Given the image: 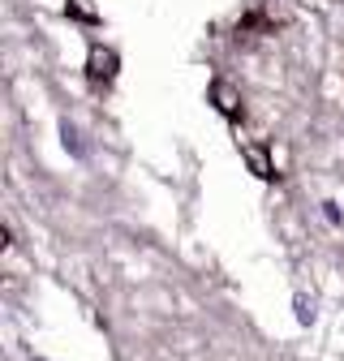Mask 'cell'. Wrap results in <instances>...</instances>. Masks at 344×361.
Returning <instances> with one entry per match:
<instances>
[{
    "label": "cell",
    "mask_w": 344,
    "mask_h": 361,
    "mask_svg": "<svg viewBox=\"0 0 344 361\" xmlns=\"http://www.w3.org/2000/svg\"><path fill=\"white\" fill-rule=\"evenodd\" d=\"M241 159L250 164V172L258 176V180H280V172H276V159H271V151H267V142H241Z\"/></svg>",
    "instance_id": "3"
},
{
    "label": "cell",
    "mask_w": 344,
    "mask_h": 361,
    "mask_svg": "<svg viewBox=\"0 0 344 361\" xmlns=\"http://www.w3.org/2000/svg\"><path fill=\"white\" fill-rule=\"evenodd\" d=\"M65 13H69L73 22H99V13L91 9V0H69V5H65Z\"/></svg>",
    "instance_id": "4"
},
{
    "label": "cell",
    "mask_w": 344,
    "mask_h": 361,
    "mask_svg": "<svg viewBox=\"0 0 344 361\" xmlns=\"http://www.w3.org/2000/svg\"><path fill=\"white\" fill-rule=\"evenodd\" d=\"M297 319H301V323H314V305H310L306 297H297Z\"/></svg>",
    "instance_id": "5"
},
{
    "label": "cell",
    "mask_w": 344,
    "mask_h": 361,
    "mask_svg": "<svg viewBox=\"0 0 344 361\" xmlns=\"http://www.w3.org/2000/svg\"><path fill=\"white\" fill-rule=\"evenodd\" d=\"M116 73H121L116 48H108V43H91V52H86V82H91V86H112Z\"/></svg>",
    "instance_id": "1"
},
{
    "label": "cell",
    "mask_w": 344,
    "mask_h": 361,
    "mask_svg": "<svg viewBox=\"0 0 344 361\" xmlns=\"http://www.w3.org/2000/svg\"><path fill=\"white\" fill-rule=\"evenodd\" d=\"M207 99L215 104V112H220L224 121H233V125H237V121H245V99H241V90H237L228 78H215V82H211V90H207Z\"/></svg>",
    "instance_id": "2"
}]
</instances>
